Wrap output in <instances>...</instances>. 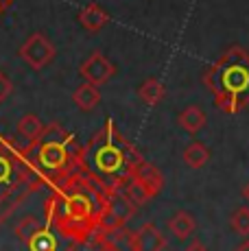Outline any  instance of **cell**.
<instances>
[{
  "mask_svg": "<svg viewBox=\"0 0 249 251\" xmlns=\"http://www.w3.org/2000/svg\"><path fill=\"white\" fill-rule=\"evenodd\" d=\"M105 197L107 192L100 190L88 175L76 171L57 186H49L44 214L52 229L61 238H68V243L85 240L99 231Z\"/></svg>",
  "mask_w": 249,
  "mask_h": 251,
  "instance_id": "obj_1",
  "label": "cell"
},
{
  "mask_svg": "<svg viewBox=\"0 0 249 251\" xmlns=\"http://www.w3.org/2000/svg\"><path fill=\"white\" fill-rule=\"evenodd\" d=\"M142 162V153L118 131L109 118L103 129H99L92 140L81 147L79 171L109 195L116 192Z\"/></svg>",
  "mask_w": 249,
  "mask_h": 251,
  "instance_id": "obj_2",
  "label": "cell"
},
{
  "mask_svg": "<svg viewBox=\"0 0 249 251\" xmlns=\"http://www.w3.org/2000/svg\"><path fill=\"white\" fill-rule=\"evenodd\" d=\"M26 155L37 179L52 188L79 171L81 144L61 125L50 123L46 125L42 138L26 147Z\"/></svg>",
  "mask_w": 249,
  "mask_h": 251,
  "instance_id": "obj_3",
  "label": "cell"
},
{
  "mask_svg": "<svg viewBox=\"0 0 249 251\" xmlns=\"http://www.w3.org/2000/svg\"><path fill=\"white\" fill-rule=\"evenodd\" d=\"M0 251H59L57 231L35 212H25L22 192L0 214Z\"/></svg>",
  "mask_w": 249,
  "mask_h": 251,
  "instance_id": "obj_4",
  "label": "cell"
},
{
  "mask_svg": "<svg viewBox=\"0 0 249 251\" xmlns=\"http://www.w3.org/2000/svg\"><path fill=\"white\" fill-rule=\"evenodd\" d=\"M205 88L214 94V105L225 114H236L249 103V52L229 46L203 72Z\"/></svg>",
  "mask_w": 249,
  "mask_h": 251,
  "instance_id": "obj_5",
  "label": "cell"
},
{
  "mask_svg": "<svg viewBox=\"0 0 249 251\" xmlns=\"http://www.w3.org/2000/svg\"><path fill=\"white\" fill-rule=\"evenodd\" d=\"M35 179L37 177L28 164L26 147H20L9 138H0V203Z\"/></svg>",
  "mask_w": 249,
  "mask_h": 251,
  "instance_id": "obj_6",
  "label": "cell"
},
{
  "mask_svg": "<svg viewBox=\"0 0 249 251\" xmlns=\"http://www.w3.org/2000/svg\"><path fill=\"white\" fill-rule=\"evenodd\" d=\"M18 55H20V59L25 61L31 70L40 72L55 61L57 48L42 31H35L22 42V46L18 48Z\"/></svg>",
  "mask_w": 249,
  "mask_h": 251,
  "instance_id": "obj_7",
  "label": "cell"
},
{
  "mask_svg": "<svg viewBox=\"0 0 249 251\" xmlns=\"http://www.w3.org/2000/svg\"><path fill=\"white\" fill-rule=\"evenodd\" d=\"M138 207L121 192H109L105 197V205L99 219V231H112L118 227H127V223L136 216Z\"/></svg>",
  "mask_w": 249,
  "mask_h": 251,
  "instance_id": "obj_8",
  "label": "cell"
},
{
  "mask_svg": "<svg viewBox=\"0 0 249 251\" xmlns=\"http://www.w3.org/2000/svg\"><path fill=\"white\" fill-rule=\"evenodd\" d=\"M79 75L85 83H92V85H97V88H100V85H105L107 81H112V76L116 75V66H114L103 52L94 50L92 55L79 66Z\"/></svg>",
  "mask_w": 249,
  "mask_h": 251,
  "instance_id": "obj_9",
  "label": "cell"
},
{
  "mask_svg": "<svg viewBox=\"0 0 249 251\" xmlns=\"http://www.w3.org/2000/svg\"><path fill=\"white\" fill-rule=\"evenodd\" d=\"M133 240H136V251H164L166 249V238L155 223H142L140 227L133 231Z\"/></svg>",
  "mask_w": 249,
  "mask_h": 251,
  "instance_id": "obj_10",
  "label": "cell"
},
{
  "mask_svg": "<svg viewBox=\"0 0 249 251\" xmlns=\"http://www.w3.org/2000/svg\"><path fill=\"white\" fill-rule=\"evenodd\" d=\"M76 20L88 33H99L105 24L109 22V13L105 11V7H100L99 2H88L85 7L79 9Z\"/></svg>",
  "mask_w": 249,
  "mask_h": 251,
  "instance_id": "obj_11",
  "label": "cell"
},
{
  "mask_svg": "<svg viewBox=\"0 0 249 251\" xmlns=\"http://www.w3.org/2000/svg\"><path fill=\"white\" fill-rule=\"evenodd\" d=\"M133 177H136V179L145 186V190L151 195V199L160 195L162 188H164V175L160 173V168H157L155 164H151L147 160L142 162L136 171H133Z\"/></svg>",
  "mask_w": 249,
  "mask_h": 251,
  "instance_id": "obj_12",
  "label": "cell"
},
{
  "mask_svg": "<svg viewBox=\"0 0 249 251\" xmlns=\"http://www.w3.org/2000/svg\"><path fill=\"white\" fill-rule=\"evenodd\" d=\"M103 243L107 251H136V240H133V231L127 227H118L112 231H100Z\"/></svg>",
  "mask_w": 249,
  "mask_h": 251,
  "instance_id": "obj_13",
  "label": "cell"
},
{
  "mask_svg": "<svg viewBox=\"0 0 249 251\" xmlns=\"http://www.w3.org/2000/svg\"><path fill=\"white\" fill-rule=\"evenodd\" d=\"M177 123H179V127L184 129L186 133L195 136V133H199L201 129L208 125V116H205V112L199 107V105H188L186 109H181L179 112Z\"/></svg>",
  "mask_w": 249,
  "mask_h": 251,
  "instance_id": "obj_14",
  "label": "cell"
},
{
  "mask_svg": "<svg viewBox=\"0 0 249 251\" xmlns=\"http://www.w3.org/2000/svg\"><path fill=\"white\" fill-rule=\"evenodd\" d=\"M166 225H169L171 234H173L175 238H179V240L190 238V236H193V231L197 229V221H195V216L190 214V212H186V210L175 212V214L169 219V223H166Z\"/></svg>",
  "mask_w": 249,
  "mask_h": 251,
  "instance_id": "obj_15",
  "label": "cell"
},
{
  "mask_svg": "<svg viewBox=\"0 0 249 251\" xmlns=\"http://www.w3.org/2000/svg\"><path fill=\"white\" fill-rule=\"evenodd\" d=\"M44 129H46V125L42 123L37 114H25L20 120H18V133L26 140V147L35 144L37 140L42 138Z\"/></svg>",
  "mask_w": 249,
  "mask_h": 251,
  "instance_id": "obj_16",
  "label": "cell"
},
{
  "mask_svg": "<svg viewBox=\"0 0 249 251\" xmlns=\"http://www.w3.org/2000/svg\"><path fill=\"white\" fill-rule=\"evenodd\" d=\"M164 96H166V88L162 85V81L155 79V76L145 79L140 83V88H138V99H140L145 105H149V107L160 105L162 100H164Z\"/></svg>",
  "mask_w": 249,
  "mask_h": 251,
  "instance_id": "obj_17",
  "label": "cell"
},
{
  "mask_svg": "<svg viewBox=\"0 0 249 251\" xmlns=\"http://www.w3.org/2000/svg\"><path fill=\"white\" fill-rule=\"evenodd\" d=\"M73 100L81 112H92V109L100 103V90L97 88V85L85 83L83 81V83L73 92Z\"/></svg>",
  "mask_w": 249,
  "mask_h": 251,
  "instance_id": "obj_18",
  "label": "cell"
},
{
  "mask_svg": "<svg viewBox=\"0 0 249 251\" xmlns=\"http://www.w3.org/2000/svg\"><path fill=\"white\" fill-rule=\"evenodd\" d=\"M181 160H184L186 166H190L193 171H199V168H203L205 164L210 162V149L205 147L203 142H190L188 147L184 149V153H181Z\"/></svg>",
  "mask_w": 249,
  "mask_h": 251,
  "instance_id": "obj_19",
  "label": "cell"
},
{
  "mask_svg": "<svg viewBox=\"0 0 249 251\" xmlns=\"http://www.w3.org/2000/svg\"><path fill=\"white\" fill-rule=\"evenodd\" d=\"M116 192H121V195H124L129 201H131L133 205H136V207H142L145 203H149V201H151V195L145 190V186H142V183L138 181L133 175L129 177V179L124 181Z\"/></svg>",
  "mask_w": 249,
  "mask_h": 251,
  "instance_id": "obj_20",
  "label": "cell"
},
{
  "mask_svg": "<svg viewBox=\"0 0 249 251\" xmlns=\"http://www.w3.org/2000/svg\"><path fill=\"white\" fill-rule=\"evenodd\" d=\"M66 251H107V247H105V243H103L100 231H97L94 236H90V238H85V240H75V243H68Z\"/></svg>",
  "mask_w": 249,
  "mask_h": 251,
  "instance_id": "obj_21",
  "label": "cell"
},
{
  "mask_svg": "<svg viewBox=\"0 0 249 251\" xmlns=\"http://www.w3.org/2000/svg\"><path fill=\"white\" fill-rule=\"evenodd\" d=\"M229 225L236 231L238 236H249V207L241 205L238 210H234L232 219H229Z\"/></svg>",
  "mask_w": 249,
  "mask_h": 251,
  "instance_id": "obj_22",
  "label": "cell"
},
{
  "mask_svg": "<svg viewBox=\"0 0 249 251\" xmlns=\"http://www.w3.org/2000/svg\"><path fill=\"white\" fill-rule=\"evenodd\" d=\"M11 92H13V83H11V79H9L7 75H4L2 70H0V103H4V100L11 96Z\"/></svg>",
  "mask_w": 249,
  "mask_h": 251,
  "instance_id": "obj_23",
  "label": "cell"
},
{
  "mask_svg": "<svg viewBox=\"0 0 249 251\" xmlns=\"http://www.w3.org/2000/svg\"><path fill=\"white\" fill-rule=\"evenodd\" d=\"M184 251H208V247H205V245L201 243L199 238H195V240H190V245Z\"/></svg>",
  "mask_w": 249,
  "mask_h": 251,
  "instance_id": "obj_24",
  "label": "cell"
},
{
  "mask_svg": "<svg viewBox=\"0 0 249 251\" xmlns=\"http://www.w3.org/2000/svg\"><path fill=\"white\" fill-rule=\"evenodd\" d=\"M234 251H249V238H247V240H243V243L238 245V247L234 249Z\"/></svg>",
  "mask_w": 249,
  "mask_h": 251,
  "instance_id": "obj_25",
  "label": "cell"
},
{
  "mask_svg": "<svg viewBox=\"0 0 249 251\" xmlns=\"http://www.w3.org/2000/svg\"><path fill=\"white\" fill-rule=\"evenodd\" d=\"M11 2H13V0H0V13H2L7 7H11Z\"/></svg>",
  "mask_w": 249,
  "mask_h": 251,
  "instance_id": "obj_26",
  "label": "cell"
},
{
  "mask_svg": "<svg viewBox=\"0 0 249 251\" xmlns=\"http://www.w3.org/2000/svg\"><path fill=\"white\" fill-rule=\"evenodd\" d=\"M243 197H245V199L249 201V183H247V186H245V188H243Z\"/></svg>",
  "mask_w": 249,
  "mask_h": 251,
  "instance_id": "obj_27",
  "label": "cell"
}]
</instances>
